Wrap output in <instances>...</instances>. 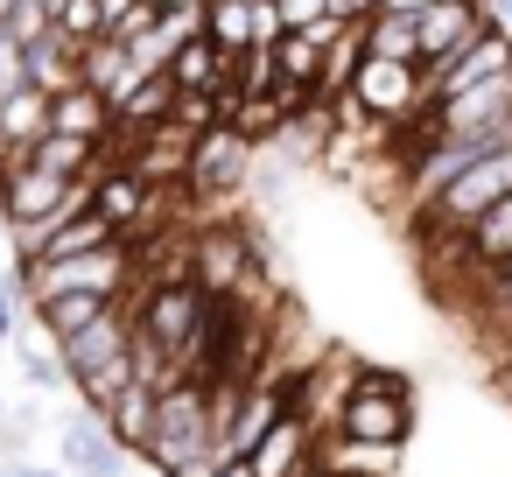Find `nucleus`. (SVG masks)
Segmentation results:
<instances>
[{"instance_id": "nucleus-1", "label": "nucleus", "mask_w": 512, "mask_h": 477, "mask_svg": "<svg viewBox=\"0 0 512 477\" xmlns=\"http://www.w3.org/2000/svg\"><path fill=\"white\" fill-rule=\"evenodd\" d=\"M337 435L400 449V442L414 435V379L365 358V365H358V386H351V400H344V414H337Z\"/></svg>"}, {"instance_id": "nucleus-2", "label": "nucleus", "mask_w": 512, "mask_h": 477, "mask_svg": "<svg viewBox=\"0 0 512 477\" xmlns=\"http://www.w3.org/2000/svg\"><path fill=\"white\" fill-rule=\"evenodd\" d=\"M211 442H218V428H211V393H204L197 379L162 386V393H155V428H148V442H141V463L162 470V477H176V470L197 463Z\"/></svg>"}, {"instance_id": "nucleus-3", "label": "nucleus", "mask_w": 512, "mask_h": 477, "mask_svg": "<svg viewBox=\"0 0 512 477\" xmlns=\"http://www.w3.org/2000/svg\"><path fill=\"white\" fill-rule=\"evenodd\" d=\"M498 197H512V148L477 155L470 169H456L435 197H421V204L407 211V225H414V239H428V232H463V225H477Z\"/></svg>"}, {"instance_id": "nucleus-4", "label": "nucleus", "mask_w": 512, "mask_h": 477, "mask_svg": "<svg viewBox=\"0 0 512 477\" xmlns=\"http://www.w3.org/2000/svg\"><path fill=\"white\" fill-rule=\"evenodd\" d=\"M351 99L365 106L372 127L407 134V120L421 113V64H379V57H365L358 78H351Z\"/></svg>"}, {"instance_id": "nucleus-5", "label": "nucleus", "mask_w": 512, "mask_h": 477, "mask_svg": "<svg viewBox=\"0 0 512 477\" xmlns=\"http://www.w3.org/2000/svg\"><path fill=\"white\" fill-rule=\"evenodd\" d=\"M512 71V29L505 22H484L449 64H435L428 78H421V106L428 99H449V92H470V85H484V78H505Z\"/></svg>"}, {"instance_id": "nucleus-6", "label": "nucleus", "mask_w": 512, "mask_h": 477, "mask_svg": "<svg viewBox=\"0 0 512 477\" xmlns=\"http://www.w3.org/2000/svg\"><path fill=\"white\" fill-rule=\"evenodd\" d=\"M288 393H295V372H260V379L239 393V407H232V421H225L218 449H225L232 463H246V456L260 449V435H267L281 414H295V407H288Z\"/></svg>"}, {"instance_id": "nucleus-7", "label": "nucleus", "mask_w": 512, "mask_h": 477, "mask_svg": "<svg viewBox=\"0 0 512 477\" xmlns=\"http://www.w3.org/2000/svg\"><path fill=\"white\" fill-rule=\"evenodd\" d=\"M134 351V309L120 302V309H106L92 330H78V337H64L57 344V365H64V379L78 386V379H92V372H106V365H120Z\"/></svg>"}, {"instance_id": "nucleus-8", "label": "nucleus", "mask_w": 512, "mask_h": 477, "mask_svg": "<svg viewBox=\"0 0 512 477\" xmlns=\"http://www.w3.org/2000/svg\"><path fill=\"white\" fill-rule=\"evenodd\" d=\"M64 176H50V169H36L29 155H0V218L8 225H43L57 204H64Z\"/></svg>"}, {"instance_id": "nucleus-9", "label": "nucleus", "mask_w": 512, "mask_h": 477, "mask_svg": "<svg viewBox=\"0 0 512 477\" xmlns=\"http://www.w3.org/2000/svg\"><path fill=\"white\" fill-rule=\"evenodd\" d=\"M491 15H484V0H435V8L414 22V57H421V78L435 71V64H449L477 29H484Z\"/></svg>"}, {"instance_id": "nucleus-10", "label": "nucleus", "mask_w": 512, "mask_h": 477, "mask_svg": "<svg viewBox=\"0 0 512 477\" xmlns=\"http://www.w3.org/2000/svg\"><path fill=\"white\" fill-rule=\"evenodd\" d=\"M246 470H253V477H316V428H309L302 414H281V421L260 435V449L246 456Z\"/></svg>"}, {"instance_id": "nucleus-11", "label": "nucleus", "mask_w": 512, "mask_h": 477, "mask_svg": "<svg viewBox=\"0 0 512 477\" xmlns=\"http://www.w3.org/2000/svg\"><path fill=\"white\" fill-rule=\"evenodd\" d=\"M57 449H64V470L71 477H127V449L106 435L99 414H71L64 435H57Z\"/></svg>"}, {"instance_id": "nucleus-12", "label": "nucleus", "mask_w": 512, "mask_h": 477, "mask_svg": "<svg viewBox=\"0 0 512 477\" xmlns=\"http://www.w3.org/2000/svg\"><path fill=\"white\" fill-rule=\"evenodd\" d=\"M78 85H92L106 106H120L134 85H141V71H134V57H127V43H113V36H99V43H85L78 50Z\"/></svg>"}, {"instance_id": "nucleus-13", "label": "nucleus", "mask_w": 512, "mask_h": 477, "mask_svg": "<svg viewBox=\"0 0 512 477\" xmlns=\"http://www.w3.org/2000/svg\"><path fill=\"white\" fill-rule=\"evenodd\" d=\"M400 449L351 442V435H316V477H393Z\"/></svg>"}, {"instance_id": "nucleus-14", "label": "nucleus", "mask_w": 512, "mask_h": 477, "mask_svg": "<svg viewBox=\"0 0 512 477\" xmlns=\"http://www.w3.org/2000/svg\"><path fill=\"white\" fill-rule=\"evenodd\" d=\"M162 78H169L176 92H218V85H232V57H225V50L197 29V36L169 57V71H162Z\"/></svg>"}, {"instance_id": "nucleus-15", "label": "nucleus", "mask_w": 512, "mask_h": 477, "mask_svg": "<svg viewBox=\"0 0 512 477\" xmlns=\"http://www.w3.org/2000/svg\"><path fill=\"white\" fill-rule=\"evenodd\" d=\"M50 134H78V141H106L113 134V106L92 85H64L50 99Z\"/></svg>"}, {"instance_id": "nucleus-16", "label": "nucleus", "mask_w": 512, "mask_h": 477, "mask_svg": "<svg viewBox=\"0 0 512 477\" xmlns=\"http://www.w3.org/2000/svg\"><path fill=\"white\" fill-rule=\"evenodd\" d=\"M22 85H36L43 99H57L64 85H78V43H64L57 29L43 43H29L22 50Z\"/></svg>"}, {"instance_id": "nucleus-17", "label": "nucleus", "mask_w": 512, "mask_h": 477, "mask_svg": "<svg viewBox=\"0 0 512 477\" xmlns=\"http://www.w3.org/2000/svg\"><path fill=\"white\" fill-rule=\"evenodd\" d=\"M456 239H463V253H470V267H477V274L505 267V260H512V197H498V204H491L477 225H463Z\"/></svg>"}, {"instance_id": "nucleus-18", "label": "nucleus", "mask_w": 512, "mask_h": 477, "mask_svg": "<svg viewBox=\"0 0 512 477\" xmlns=\"http://www.w3.org/2000/svg\"><path fill=\"white\" fill-rule=\"evenodd\" d=\"M29 162H36V169H50V176H64V183H92V176H99V141L43 134V141L29 148Z\"/></svg>"}, {"instance_id": "nucleus-19", "label": "nucleus", "mask_w": 512, "mask_h": 477, "mask_svg": "<svg viewBox=\"0 0 512 477\" xmlns=\"http://www.w3.org/2000/svg\"><path fill=\"white\" fill-rule=\"evenodd\" d=\"M99 421H106V435H113L127 456H141V442H148V428H155V386H141V379H134V386H127Z\"/></svg>"}, {"instance_id": "nucleus-20", "label": "nucleus", "mask_w": 512, "mask_h": 477, "mask_svg": "<svg viewBox=\"0 0 512 477\" xmlns=\"http://www.w3.org/2000/svg\"><path fill=\"white\" fill-rule=\"evenodd\" d=\"M99 246H120V232H113L99 211H78L71 225L43 232V253H36V267H43V260H78V253H99Z\"/></svg>"}, {"instance_id": "nucleus-21", "label": "nucleus", "mask_w": 512, "mask_h": 477, "mask_svg": "<svg viewBox=\"0 0 512 477\" xmlns=\"http://www.w3.org/2000/svg\"><path fill=\"white\" fill-rule=\"evenodd\" d=\"M106 309H120V302H99V295H50V302H36L29 316L43 323V337L50 344H64V337H78V330H92Z\"/></svg>"}, {"instance_id": "nucleus-22", "label": "nucleus", "mask_w": 512, "mask_h": 477, "mask_svg": "<svg viewBox=\"0 0 512 477\" xmlns=\"http://www.w3.org/2000/svg\"><path fill=\"white\" fill-rule=\"evenodd\" d=\"M274 71H281V85H288V92H309V99H316V78H323V43H316L309 29H288V36L274 43Z\"/></svg>"}, {"instance_id": "nucleus-23", "label": "nucleus", "mask_w": 512, "mask_h": 477, "mask_svg": "<svg viewBox=\"0 0 512 477\" xmlns=\"http://www.w3.org/2000/svg\"><path fill=\"white\" fill-rule=\"evenodd\" d=\"M204 36L225 57H246L253 50V0H204Z\"/></svg>"}, {"instance_id": "nucleus-24", "label": "nucleus", "mask_w": 512, "mask_h": 477, "mask_svg": "<svg viewBox=\"0 0 512 477\" xmlns=\"http://www.w3.org/2000/svg\"><path fill=\"white\" fill-rule=\"evenodd\" d=\"M365 57H379V64H421V57H414V22L372 15V22H365Z\"/></svg>"}, {"instance_id": "nucleus-25", "label": "nucleus", "mask_w": 512, "mask_h": 477, "mask_svg": "<svg viewBox=\"0 0 512 477\" xmlns=\"http://www.w3.org/2000/svg\"><path fill=\"white\" fill-rule=\"evenodd\" d=\"M57 36H64V43H78V50H85V43H99V36H106L99 0H57Z\"/></svg>"}, {"instance_id": "nucleus-26", "label": "nucleus", "mask_w": 512, "mask_h": 477, "mask_svg": "<svg viewBox=\"0 0 512 477\" xmlns=\"http://www.w3.org/2000/svg\"><path fill=\"white\" fill-rule=\"evenodd\" d=\"M169 127H183L190 141H197V134H211V127H218V106H211V92H176V106H169Z\"/></svg>"}, {"instance_id": "nucleus-27", "label": "nucleus", "mask_w": 512, "mask_h": 477, "mask_svg": "<svg viewBox=\"0 0 512 477\" xmlns=\"http://www.w3.org/2000/svg\"><path fill=\"white\" fill-rule=\"evenodd\" d=\"M22 379L29 386H64V365H57V344H22Z\"/></svg>"}, {"instance_id": "nucleus-28", "label": "nucleus", "mask_w": 512, "mask_h": 477, "mask_svg": "<svg viewBox=\"0 0 512 477\" xmlns=\"http://www.w3.org/2000/svg\"><path fill=\"white\" fill-rule=\"evenodd\" d=\"M330 15V0H274V22H281V36L288 29H316Z\"/></svg>"}, {"instance_id": "nucleus-29", "label": "nucleus", "mask_w": 512, "mask_h": 477, "mask_svg": "<svg viewBox=\"0 0 512 477\" xmlns=\"http://www.w3.org/2000/svg\"><path fill=\"white\" fill-rule=\"evenodd\" d=\"M15 85H22V43H15L8 29H0V99H8Z\"/></svg>"}, {"instance_id": "nucleus-30", "label": "nucleus", "mask_w": 512, "mask_h": 477, "mask_svg": "<svg viewBox=\"0 0 512 477\" xmlns=\"http://www.w3.org/2000/svg\"><path fill=\"white\" fill-rule=\"evenodd\" d=\"M372 15H379V0H330V22H344V29L351 22H372Z\"/></svg>"}, {"instance_id": "nucleus-31", "label": "nucleus", "mask_w": 512, "mask_h": 477, "mask_svg": "<svg viewBox=\"0 0 512 477\" xmlns=\"http://www.w3.org/2000/svg\"><path fill=\"white\" fill-rule=\"evenodd\" d=\"M225 463H232V456H225V449H218V442H211V449H204V456H197V463H183V470H176V477H218V470H225Z\"/></svg>"}, {"instance_id": "nucleus-32", "label": "nucleus", "mask_w": 512, "mask_h": 477, "mask_svg": "<svg viewBox=\"0 0 512 477\" xmlns=\"http://www.w3.org/2000/svg\"><path fill=\"white\" fill-rule=\"evenodd\" d=\"M491 393L512 407V351H491Z\"/></svg>"}, {"instance_id": "nucleus-33", "label": "nucleus", "mask_w": 512, "mask_h": 477, "mask_svg": "<svg viewBox=\"0 0 512 477\" xmlns=\"http://www.w3.org/2000/svg\"><path fill=\"white\" fill-rule=\"evenodd\" d=\"M435 8V0H379V15H393V22H421Z\"/></svg>"}, {"instance_id": "nucleus-34", "label": "nucleus", "mask_w": 512, "mask_h": 477, "mask_svg": "<svg viewBox=\"0 0 512 477\" xmlns=\"http://www.w3.org/2000/svg\"><path fill=\"white\" fill-rule=\"evenodd\" d=\"M127 15H141V0H99V22H106V36H113Z\"/></svg>"}, {"instance_id": "nucleus-35", "label": "nucleus", "mask_w": 512, "mask_h": 477, "mask_svg": "<svg viewBox=\"0 0 512 477\" xmlns=\"http://www.w3.org/2000/svg\"><path fill=\"white\" fill-rule=\"evenodd\" d=\"M15 337V295H8V281H0V344Z\"/></svg>"}, {"instance_id": "nucleus-36", "label": "nucleus", "mask_w": 512, "mask_h": 477, "mask_svg": "<svg viewBox=\"0 0 512 477\" xmlns=\"http://www.w3.org/2000/svg\"><path fill=\"white\" fill-rule=\"evenodd\" d=\"M155 15H204V0H148Z\"/></svg>"}, {"instance_id": "nucleus-37", "label": "nucleus", "mask_w": 512, "mask_h": 477, "mask_svg": "<svg viewBox=\"0 0 512 477\" xmlns=\"http://www.w3.org/2000/svg\"><path fill=\"white\" fill-rule=\"evenodd\" d=\"M0 477H36V463H0Z\"/></svg>"}, {"instance_id": "nucleus-38", "label": "nucleus", "mask_w": 512, "mask_h": 477, "mask_svg": "<svg viewBox=\"0 0 512 477\" xmlns=\"http://www.w3.org/2000/svg\"><path fill=\"white\" fill-rule=\"evenodd\" d=\"M218 477H253V470H246V463H225V470H218Z\"/></svg>"}, {"instance_id": "nucleus-39", "label": "nucleus", "mask_w": 512, "mask_h": 477, "mask_svg": "<svg viewBox=\"0 0 512 477\" xmlns=\"http://www.w3.org/2000/svg\"><path fill=\"white\" fill-rule=\"evenodd\" d=\"M8 15H15V0H0V29H8Z\"/></svg>"}]
</instances>
